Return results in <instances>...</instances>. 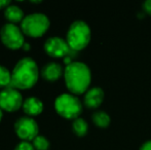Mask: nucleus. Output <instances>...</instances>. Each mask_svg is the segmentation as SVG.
Masks as SVG:
<instances>
[{"label": "nucleus", "instance_id": "21", "mask_svg": "<svg viewBox=\"0 0 151 150\" xmlns=\"http://www.w3.org/2000/svg\"><path fill=\"white\" fill-rule=\"evenodd\" d=\"M10 4H12V2H10L9 0H0V9H2V8L5 9Z\"/></svg>", "mask_w": 151, "mask_h": 150}, {"label": "nucleus", "instance_id": "10", "mask_svg": "<svg viewBox=\"0 0 151 150\" xmlns=\"http://www.w3.org/2000/svg\"><path fill=\"white\" fill-rule=\"evenodd\" d=\"M104 96L105 94H104L103 88L100 86H93L84 93L83 103L88 108H98L103 102Z\"/></svg>", "mask_w": 151, "mask_h": 150}, {"label": "nucleus", "instance_id": "19", "mask_svg": "<svg viewBox=\"0 0 151 150\" xmlns=\"http://www.w3.org/2000/svg\"><path fill=\"white\" fill-rule=\"evenodd\" d=\"M143 9L145 10L147 14H151V0H145L143 2Z\"/></svg>", "mask_w": 151, "mask_h": 150}, {"label": "nucleus", "instance_id": "17", "mask_svg": "<svg viewBox=\"0 0 151 150\" xmlns=\"http://www.w3.org/2000/svg\"><path fill=\"white\" fill-rule=\"evenodd\" d=\"M32 145H33L35 150H48L50 149V141L45 138L44 136H40L38 135L33 141H32Z\"/></svg>", "mask_w": 151, "mask_h": 150}, {"label": "nucleus", "instance_id": "22", "mask_svg": "<svg viewBox=\"0 0 151 150\" xmlns=\"http://www.w3.org/2000/svg\"><path fill=\"white\" fill-rule=\"evenodd\" d=\"M30 47H31L30 44L27 43V42H25L24 45H23V50H30Z\"/></svg>", "mask_w": 151, "mask_h": 150}, {"label": "nucleus", "instance_id": "20", "mask_svg": "<svg viewBox=\"0 0 151 150\" xmlns=\"http://www.w3.org/2000/svg\"><path fill=\"white\" fill-rule=\"evenodd\" d=\"M140 150H151V139L150 140L145 141V142L141 145Z\"/></svg>", "mask_w": 151, "mask_h": 150}, {"label": "nucleus", "instance_id": "23", "mask_svg": "<svg viewBox=\"0 0 151 150\" xmlns=\"http://www.w3.org/2000/svg\"><path fill=\"white\" fill-rule=\"evenodd\" d=\"M2 116H3V113H2V109L0 108V121H1V119H2Z\"/></svg>", "mask_w": 151, "mask_h": 150}, {"label": "nucleus", "instance_id": "7", "mask_svg": "<svg viewBox=\"0 0 151 150\" xmlns=\"http://www.w3.org/2000/svg\"><path fill=\"white\" fill-rule=\"evenodd\" d=\"M14 131L20 139L30 142L38 136L39 126L34 118L23 116L14 122Z\"/></svg>", "mask_w": 151, "mask_h": 150}, {"label": "nucleus", "instance_id": "15", "mask_svg": "<svg viewBox=\"0 0 151 150\" xmlns=\"http://www.w3.org/2000/svg\"><path fill=\"white\" fill-rule=\"evenodd\" d=\"M72 128H73V132L77 136L83 137L88 134V123L86 119H83L81 117H78L76 119H74L73 122H72Z\"/></svg>", "mask_w": 151, "mask_h": 150}, {"label": "nucleus", "instance_id": "12", "mask_svg": "<svg viewBox=\"0 0 151 150\" xmlns=\"http://www.w3.org/2000/svg\"><path fill=\"white\" fill-rule=\"evenodd\" d=\"M64 74L63 67L61 64L56 62H50L47 63L43 66L41 70V75L47 81H56L62 75Z\"/></svg>", "mask_w": 151, "mask_h": 150}, {"label": "nucleus", "instance_id": "5", "mask_svg": "<svg viewBox=\"0 0 151 150\" xmlns=\"http://www.w3.org/2000/svg\"><path fill=\"white\" fill-rule=\"evenodd\" d=\"M50 26V19L41 12H34L28 14L21 23V30L29 37H41L45 34Z\"/></svg>", "mask_w": 151, "mask_h": 150}, {"label": "nucleus", "instance_id": "8", "mask_svg": "<svg viewBox=\"0 0 151 150\" xmlns=\"http://www.w3.org/2000/svg\"><path fill=\"white\" fill-rule=\"evenodd\" d=\"M23 96L17 88H6L0 90V108L7 112L18 111L23 107Z\"/></svg>", "mask_w": 151, "mask_h": 150}, {"label": "nucleus", "instance_id": "4", "mask_svg": "<svg viewBox=\"0 0 151 150\" xmlns=\"http://www.w3.org/2000/svg\"><path fill=\"white\" fill-rule=\"evenodd\" d=\"M55 109L57 113L66 119H76L82 112V103L76 95L61 94L55 101Z\"/></svg>", "mask_w": 151, "mask_h": 150}, {"label": "nucleus", "instance_id": "16", "mask_svg": "<svg viewBox=\"0 0 151 150\" xmlns=\"http://www.w3.org/2000/svg\"><path fill=\"white\" fill-rule=\"evenodd\" d=\"M12 84V73L7 68L0 65V88H10Z\"/></svg>", "mask_w": 151, "mask_h": 150}, {"label": "nucleus", "instance_id": "11", "mask_svg": "<svg viewBox=\"0 0 151 150\" xmlns=\"http://www.w3.org/2000/svg\"><path fill=\"white\" fill-rule=\"evenodd\" d=\"M44 105L42 101L36 97H29L23 103V110L29 117H33V116L41 114Z\"/></svg>", "mask_w": 151, "mask_h": 150}, {"label": "nucleus", "instance_id": "1", "mask_svg": "<svg viewBox=\"0 0 151 150\" xmlns=\"http://www.w3.org/2000/svg\"><path fill=\"white\" fill-rule=\"evenodd\" d=\"M66 86L73 95H80L90 88L91 81V69L86 63L74 61L64 69Z\"/></svg>", "mask_w": 151, "mask_h": 150}, {"label": "nucleus", "instance_id": "14", "mask_svg": "<svg viewBox=\"0 0 151 150\" xmlns=\"http://www.w3.org/2000/svg\"><path fill=\"white\" fill-rule=\"evenodd\" d=\"M91 119H93V123L99 128H106V126H109L110 121H111L110 115L104 110L96 111L91 116Z\"/></svg>", "mask_w": 151, "mask_h": 150}, {"label": "nucleus", "instance_id": "3", "mask_svg": "<svg viewBox=\"0 0 151 150\" xmlns=\"http://www.w3.org/2000/svg\"><path fill=\"white\" fill-rule=\"evenodd\" d=\"M91 31L86 22L82 20H76L70 25L67 31V40L70 48L75 52L83 50L91 41Z\"/></svg>", "mask_w": 151, "mask_h": 150}, {"label": "nucleus", "instance_id": "9", "mask_svg": "<svg viewBox=\"0 0 151 150\" xmlns=\"http://www.w3.org/2000/svg\"><path fill=\"white\" fill-rule=\"evenodd\" d=\"M44 52L52 58H66L71 52L67 40L59 36H52L44 42Z\"/></svg>", "mask_w": 151, "mask_h": 150}, {"label": "nucleus", "instance_id": "6", "mask_svg": "<svg viewBox=\"0 0 151 150\" xmlns=\"http://www.w3.org/2000/svg\"><path fill=\"white\" fill-rule=\"evenodd\" d=\"M0 38L2 43L9 50H19L23 47L25 43L24 33L21 30V27L10 23L2 26L0 30Z\"/></svg>", "mask_w": 151, "mask_h": 150}, {"label": "nucleus", "instance_id": "2", "mask_svg": "<svg viewBox=\"0 0 151 150\" xmlns=\"http://www.w3.org/2000/svg\"><path fill=\"white\" fill-rule=\"evenodd\" d=\"M39 77V70L36 62L30 57L19 61L12 72L10 88L17 90H28L36 84Z\"/></svg>", "mask_w": 151, "mask_h": 150}, {"label": "nucleus", "instance_id": "13", "mask_svg": "<svg viewBox=\"0 0 151 150\" xmlns=\"http://www.w3.org/2000/svg\"><path fill=\"white\" fill-rule=\"evenodd\" d=\"M4 17L7 21H9L10 24H14L17 23H22L24 20V11L20 6L16 5V4H10L4 9Z\"/></svg>", "mask_w": 151, "mask_h": 150}, {"label": "nucleus", "instance_id": "18", "mask_svg": "<svg viewBox=\"0 0 151 150\" xmlns=\"http://www.w3.org/2000/svg\"><path fill=\"white\" fill-rule=\"evenodd\" d=\"M14 150H35L33 147V145L30 142H27V141H22L16 146Z\"/></svg>", "mask_w": 151, "mask_h": 150}]
</instances>
